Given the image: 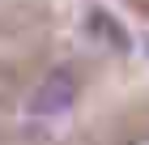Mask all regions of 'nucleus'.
Returning a JSON list of instances; mask_svg holds the SVG:
<instances>
[{
    "label": "nucleus",
    "instance_id": "1",
    "mask_svg": "<svg viewBox=\"0 0 149 145\" xmlns=\"http://www.w3.org/2000/svg\"><path fill=\"white\" fill-rule=\"evenodd\" d=\"M77 102V81H72L68 68H56L51 77H43L34 85V94L26 98V115H34V120H56L64 115Z\"/></svg>",
    "mask_w": 149,
    "mask_h": 145
},
{
    "label": "nucleus",
    "instance_id": "2",
    "mask_svg": "<svg viewBox=\"0 0 149 145\" xmlns=\"http://www.w3.org/2000/svg\"><path fill=\"white\" fill-rule=\"evenodd\" d=\"M81 30H85V39H90V43L107 47V51H115V56L132 51V34H128V26L119 22L111 9H102V4L85 9V17H81Z\"/></svg>",
    "mask_w": 149,
    "mask_h": 145
}]
</instances>
